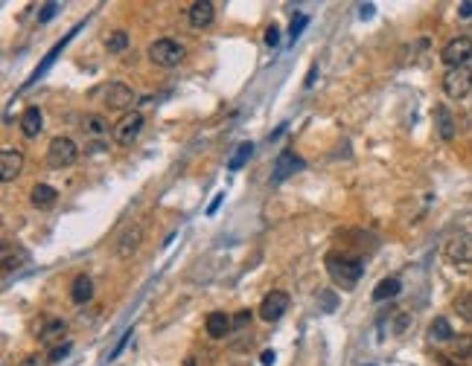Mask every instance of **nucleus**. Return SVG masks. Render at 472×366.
Instances as JSON below:
<instances>
[{
  "mask_svg": "<svg viewBox=\"0 0 472 366\" xmlns=\"http://www.w3.org/2000/svg\"><path fill=\"white\" fill-rule=\"evenodd\" d=\"M324 264H327L329 279L341 291H353L358 285V279H362V273H365V262L358 256H353V253H341V250L327 253Z\"/></svg>",
  "mask_w": 472,
  "mask_h": 366,
  "instance_id": "nucleus-1",
  "label": "nucleus"
},
{
  "mask_svg": "<svg viewBox=\"0 0 472 366\" xmlns=\"http://www.w3.org/2000/svg\"><path fill=\"white\" fill-rule=\"evenodd\" d=\"M149 61L152 64H158V67H178L184 59H187V50H184V44H178L175 38H158V41H152L149 44Z\"/></svg>",
  "mask_w": 472,
  "mask_h": 366,
  "instance_id": "nucleus-2",
  "label": "nucleus"
},
{
  "mask_svg": "<svg viewBox=\"0 0 472 366\" xmlns=\"http://www.w3.org/2000/svg\"><path fill=\"white\" fill-rule=\"evenodd\" d=\"M440 84H443V93H446L449 99H466L472 93V61L464 67L446 70V76H443Z\"/></svg>",
  "mask_w": 472,
  "mask_h": 366,
  "instance_id": "nucleus-3",
  "label": "nucleus"
},
{
  "mask_svg": "<svg viewBox=\"0 0 472 366\" xmlns=\"http://www.w3.org/2000/svg\"><path fill=\"white\" fill-rule=\"evenodd\" d=\"M79 160V146L71 137H53L47 146V163L50 168H71Z\"/></svg>",
  "mask_w": 472,
  "mask_h": 366,
  "instance_id": "nucleus-4",
  "label": "nucleus"
},
{
  "mask_svg": "<svg viewBox=\"0 0 472 366\" xmlns=\"http://www.w3.org/2000/svg\"><path fill=\"white\" fill-rule=\"evenodd\" d=\"M440 61L446 64L449 70L452 67H464L472 61V38L469 35H457L452 41H446L440 50Z\"/></svg>",
  "mask_w": 472,
  "mask_h": 366,
  "instance_id": "nucleus-5",
  "label": "nucleus"
},
{
  "mask_svg": "<svg viewBox=\"0 0 472 366\" xmlns=\"http://www.w3.org/2000/svg\"><path fill=\"white\" fill-rule=\"evenodd\" d=\"M140 244H143V224H129V227L117 235V242H114V256H117V259H131Z\"/></svg>",
  "mask_w": 472,
  "mask_h": 366,
  "instance_id": "nucleus-6",
  "label": "nucleus"
},
{
  "mask_svg": "<svg viewBox=\"0 0 472 366\" xmlns=\"http://www.w3.org/2000/svg\"><path fill=\"white\" fill-rule=\"evenodd\" d=\"M140 131H143V114L140 110H131V114H126L117 125H114V139H117V146H131L137 137H140Z\"/></svg>",
  "mask_w": 472,
  "mask_h": 366,
  "instance_id": "nucleus-7",
  "label": "nucleus"
},
{
  "mask_svg": "<svg viewBox=\"0 0 472 366\" xmlns=\"http://www.w3.org/2000/svg\"><path fill=\"white\" fill-rule=\"evenodd\" d=\"M289 305H291V297H289L286 291H271L260 302V317L266 320V322H277V320H280L289 311Z\"/></svg>",
  "mask_w": 472,
  "mask_h": 366,
  "instance_id": "nucleus-8",
  "label": "nucleus"
},
{
  "mask_svg": "<svg viewBox=\"0 0 472 366\" xmlns=\"http://www.w3.org/2000/svg\"><path fill=\"white\" fill-rule=\"evenodd\" d=\"M134 90L129 88L126 81H111L108 88H105V105L111 108V110H126V108H131L134 105Z\"/></svg>",
  "mask_w": 472,
  "mask_h": 366,
  "instance_id": "nucleus-9",
  "label": "nucleus"
},
{
  "mask_svg": "<svg viewBox=\"0 0 472 366\" xmlns=\"http://www.w3.org/2000/svg\"><path fill=\"white\" fill-rule=\"evenodd\" d=\"M21 168H24V151L18 146H6L0 151V180L3 183L15 180L21 175Z\"/></svg>",
  "mask_w": 472,
  "mask_h": 366,
  "instance_id": "nucleus-10",
  "label": "nucleus"
},
{
  "mask_svg": "<svg viewBox=\"0 0 472 366\" xmlns=\"http://www.w3.org/2000/svg\"><path fill=\"white\" fill-rule=\"evenodd\" d=\"M446 259L452 264H472V233H457L446 244Z\"/></svg>",
  "mask_w": 472,
  "mask_h": 366,
  "instance_id": "nucleus-11",
  "label": "nucleus"
},
{
  "mask_svg": "<svg viewBox=\"0 0 472 366\" xmlns=\"http://www.w3.org/2000/svg\"><path fill=\"white\" fill-rule=\"evenodd\" d=\"M298 168H303V160L298 157L295 151H280L274 160V172H271V180L274 183H283L289 175H295Z\"/></svg>",
  "mask_w": 472,
  "mask_h": 366,
  "instance_id": "nucleus-12",
  "label": "nucleus"
},
{
  "mask_svg": "<svg viewBox=\"0 0 472 366\" xmlns=\"http://www.w3.org/2000/svg\"><path fill=\"white\" fill-rule=\"evenodd\" d=\"M187 18H190V26H192V30H207V26L216 21V6L210 3V0H199V3L190 6Z\"/></svg>",
  "mask_w": 472,
  "mask_h": 366,
  "instance_id": "nucleus-13",
  "label": "nucleus"
},
{
  "mask_svg": "<svg viewBox=\"0 0 472 366\" xmlns=\"http://www.w3.org/2000/svg\"><path fill=\"white\" fill-rule=\"evenodd\" d=\"M21 134L26 137V139H35L41 131H44V114H41V108H26L24 114H21Z\"/></svg>",
  "mask_w": 472,
  "mask_h": 366,
  "instance_id": "nucleus-14",
  "label": "nucleus"
},
{
  "mask_svg": "<svg viewBox=\"0 0 472 366\" xmlns=\"http://www.w3.org/2000/svg\"><path fill=\"white\" fill-rule=\"evenodd\" d=\"M204 329H207V334H210L213 340H225L228 331L233 329V320L225 311H210L207 320H204Z\"/></svg>",
  "mask_w": 472,
  "mask_h": 366,
  "instance_id": "nucleus-15",
  "label": "nucleus"
},
{
  "mask_svg": "<svg viewBox=\"0 0 472 366\" xmlns=\"http://www.w3.org/2000/svg\"><path fill=\"white\" fill-rule=\"evenodd\" d=\"M435 128H437V134H440V139H455V134H457V125H455V117H452V110L446 108V105H437L435 108Z\"/></svg>",
  "mask_w": 472,
  "mask_h": 366,
  "instance_id": "nucleus-16",
  "label": "nucleus"
},
{
  "mask_svg": "<svg viewBox=\"0 0 472 366\" xmlns=\"http://www.w3.org/2000/svg\"><path fill=\"white\" fill-rule=\"evenodd\" d=\"M55 201H59V192H55L50 183H35L33 192H30V204L35 209H50Z\"/></svg>",
  "mask_w": 472,
  "mask_h": 366,
  "instance_id": "nucleus-17",
  "label": "nucleus"
},
{
  "mask_svg": "<svg viewBox=\"0 0 472 366\" xmlns=\"http://www.w3.org/2000/svg\"><path fill=\"white\" fill-rule=\"evenodd\" d=\"M71 300H73L76 305H85V302L93 300V279H91V276L79 273V276L73 279V282H71Z\"/></svg>",
  "mask_w": 472,
  "mask_h": 366,
  "instance_id": "nucleus-18",
  "label": "nucleus"
},
{
  "mask_svg": "<svg viewBox=\"0 0 472 366\" xmlns=\"http://www.w3.org/2000/svg\"><path fill=\"white\" fill-rule=\"evenodd\" d=\"M428 340H432V343H449V340H455V329L449 326L446 317H435L432 320V326H428Z\"/></svg>",
  "mask_w": 472,
  "mask_h": 366,
  "instance_id": "nucleus-19",
  "label": "nucleus"
},
{
  "mask_svg": "<svg viewBox=\"0 0 472 366\" xmlns=\"http://www.w3.org/2000/svg\"><path fill=\"white\" fill-rule=\"evenodd\" d=\"M108 119L102 117V114H88L85 119H82V131L85 134H91V137H108ZM114 131V128H111Z\"/></svg>",
  "mask_w": 472,
  "mask_h": 366,
  "instance_id": "nucleus-20",
  "label": "nucleus"
},
{
  "mask_svg": "<svg viewBox=\"0 0 472 366\" xmlns=\"http://www.w3.org/2000/svg\"><path fill=\"white\" fill-rule=\"evenodd\" d=\"M399 291H402V282L397 276H391V279H382V282L373 288V300L376 302H385V300H394V297H399Z\"/></svg>",
  "mask_w": 472,
  "mask_h": 366,
  "instance_id": "nucleus-21",
  "label": "nucleus"
},
{
  "mask_svg": "<svg viewBox=\"0 0 472 366\" xmlns=\"http://www.w3.org/2000/svg\"><path fill=\"white\" fill-rule=\"evenodd\" d=\"M251 154H254V146L251 143H239L233 148V154H230V160H228V168L230 172H239V168L251 160Z\"/></svg>",
  "mask_w": 472,
  "mask_h": 366,
  "instance_id": "nucleus-22",
  "label": "nucleus"
},
{
  "mask_svg": "<svg viewBox=\"0 0 472 366\" xmlns=\"http://www.w3.org/2000/svg\"><path fill=\"white\" fill-rule=\"evenodd\" d=\"M129 44H131V35H129L126 30H114V32L105 38V50L114 52V55H117V52H126Z\"/></svg>",
  "mask_w": 472,
  "mask_h": 366,
  "instance_id": "nucleus-23",
  "label": "nucleus"
},
{
  "mask_svg": "<svg viewBox=\"0 0 472 366\" xmlns=\"http://www.w3.org/2000/svg\"><path fill=\"white\" fill-rule=\"evenodd\" d=\"M64 331H67V322L59 320V317H53V320L44 322V329H41V340H44V343H50V340H62Z\"/></svg>",
  "mask_w": 472,
  "mask_h": 366,
  "instance_id": "nucleus-24",
  "label": "nucleus"
},
{
  "mask_svg": "<svg viewBox=\"0 0 472 366\" xmlns=\"http://www.w3.org/2000/svg\"><path fill=\"white\" fill-rule=\"evenodd\" d=\"M452 308H455V314L461 317L464 322H472V291H464L461 297H455Z\"/></svg>",
  "mask_w": 472,
  "mask_h": 366,
  "instance_id": "nucleus-25",
  "label": "nucleus"
},
{
  "mask_svg": "<svg viewBox=\"0 0 472 366\" xmlns=\"http://www.w3.org/2000/svg\"><path fill=\"white\" fill-rule=\"evenodd\" d=\"M307 23H309V15H303V12H298V18L291 21V26H289V38H291V44H295V38L307 30Z\"/></svg>",
  "mask_w": 472,
  "mask_h": 366,
  "instance_id": "nucleus-26",
  "label": "nucleus"
},
{
  "mask_svg": "<svg viewBox=\"0 0 472 366\" xmlns=\"http://www.w3.org/2000/svg\"><path fill=\"white\" fill-rule=\"evenodd\" d=\"M251 320H254V311L251 308H242V311H236V317H233V329L242 331L245 326H251Z\"/></svg>",
  "mask_w": 472,
  "mask_h": 366,
  "instance_id": "nucleus-27",
  "label": "nucleus"
},
{
  "mask_svg": "<svg viewBox=\"0 0 472 366\" xmlns=\"http://www.w3.org/2000/svg\"><path fill=\"white\" fill-rule=\"evenodd\" d=\"M59 9H62L59 3H44V6L38 9V23H47V21H50V18L55 15V12H59Z\"/></svg>",
  "mask_w": 472,
  "mask_h": 366,
  "instance_id": "nucleus-28",
  "label": "nucleus"
},
{
  "mask_svg": "<svg viewBox=\"0 0 472 366\" xmlns=\"http://www.w3.org/2000/svg\"><path fill=\"white\" fill-rule=\"evenodd\" d=\"M266 44L274 50V47H280V26L277 23H271L269 30H266Z\"/></svg>",
  "mask_w": 472,
  "mask_h": 366,
  "instance_id": "nucleus-29",
  "label": "nucleus"
},
{
  "mask_svg": "<svg viewBox=\"0 0 472 366\" xmlns=\"http://www.w3.org/2000/svg\"><path fill=\"white\" fill-rule=\"evenodd\" d=\"M318 300H321L324 311H332V308H336V293H332V291H321V293H318Z\"/></svg>",
  "mask_w": 472,
  "mask_h": 366,
  "instance_id": "nucleus-30",
  "label": "nucleus"
},
{
  "mask_svg": "<svg viewBox=\"0 0 472 366\" xmlns=\"http://www.w3.org/2000/svg\"><path fill=\"white\" fill-rule=\"evenodd\" d=\"M408 326H411V314L399 311V314H397V322H394V331H397V334H402V331H406Z\"/></svg>",
  "mask_w": 472,
  "mask_h": 366,
  "instance_id": "nucleus-31",
  "label": "nucleus"
},
{
  "mask_svg": "<svg viewBox=\"0 0 472 366\" xmlns=\"http://www.w3.org/2000/svg\"><path fill=\"white\" fill-rule=\"evenodd\" d=\"M71 349H73L71 343H62V346H55V349L50 351V360H53V363H59L62 358H67V351H71Z\"/></svg>",
  "mask_w": 472,
  "mask_h": 366,
  "instance_id": "nucleus-32",
  "label": "nucleus"
},
{
  "mask_svg": "<svg viewBox=\"0 0 472 366\" xmlns=\"http://www.w3.org/2000/svg\"><path fill=\"white\" fill-rule=\"evenodd\" d=\"M131 337H134V331H131V329H129L126 334H122V337H120V343L114 346V351H111V360H114V358L120 355V351H122V349H126V346H129V340H131Z\"/></svg>",
  "mask_w": 472,
  "mask_h": 366,
  "instance_id": "nucleus-33",
  "label": "nucleus"
},
{
  "mask_svg": "<svg viewBox=\"0 0 472 366\" xmlns=\"http://www.w3.org/2000/svg\"><path fill=\"white\" fill-rule=\"evenodd\" d=\"M457 18H461V21H472V0H466V3L457 6Z\"/></svg>",
  "mask_w": 472,
  "mask_h": 366,
  "instance_id": "nucleus-34",
  "label": "nucleus"
},
{
  "mask_svg": "<svg viewBox=\"0 0 472 366\" xmlns=\"http://www.w3.org/2000/svg\"><path fill=\"white\" fill-rule=\"evenodd\" d=\"M221 201H225V192H219L216 198H213V204L207 206V215H216V209H219V204H221Z\"/></svg>",
  "mask_w": 472,
  "mask_h": 366,
  "instance_id": "nucleus-35",
  "label": "nucleus"
},
{
  "mask_svg": "<svg viewBox=\"0 0 472 366\" xmlns=\"http://www.w3.org/2000/svg\"><path fill=\"white\" fill-rule=\"evenodd\" d=\"M274 360H277V355H274L271 349H269V351H262V358H260V363H262V366H271Z\"/></svg>",
  "mask_w": 472,
  "mask_h": 366,
  "instance_id": "nucleus-36",
  "label": "nucleus"
},
{
  "mask_svg": "<svg viewBox=\"0 0 472 366\" xmlns=\"http://www.w3.org/2000/svg\"><path fill=\"white\" fill-rule=\"evenodd\" d=\"M315 79H318V67L312 64V67H309V73H307V88H312V84H315Z\"/></svg>",
  "mask_w": 472,
  "mask_h": 366,
  "instance_id": "nucleus-37",
  "label": "nucleus"
},
{
  "mask_svg": "<svg viewBox=\"0 0 472 366\" xmlns=\"http://www.w3.org/2000/svg\"><path fill=\"white\" fill-rule=\"evenodd\" d=\"M24 366H41V358H35V355H30L24 360Z\"/></svg>",
  "mask_w": 472,
  "mask_h": 366,
  "instance_id": "nucleus-38",
  "label": "nucleus"
},
{
  "mask_svg": "<svg viewBox=\"0 0 472 366\" xmlns=\"http://www.w3.org/2000/svg\"><path fill=\"white\" fill-rule=\"evenodd\" d=\"M373 15V3H367V6H362V18H370Z\"/></svg>",
  "mask_w": 472,
  "mask_h": 366,
  "instance_id": "nucleus-39",
  "label": "nucleus"
},
{
  "mask_svg": "<svg viewBox=\"0 0 472 366\" xmlns=\"http://www.w3.org/2000/svg\"><path fill=\"white\" fill-rule=\"evenodd\" d=\"M184 366H196V358H187V363Z\"/></svg>",
  "mask_w": 472,
  "mask_h": 366,
  "instance_id": "nucleus-40",
  "label": "nucleus"
}]
</instances>
